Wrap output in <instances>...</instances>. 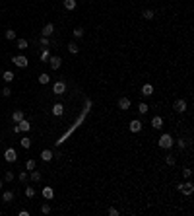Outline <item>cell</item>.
<instances>
[{"mask_svg": "<svg viewBox=\"0 0 194 216\" xmlns=\"http://www.w3.org/2000/svg\"><path fill=\"white\" fill-rule=\"evenodd\" d=\"M35 165H37V162H35V160H27L25 162V169L31 171V169H35Z\"/></svg>", "mask_w": 194, "mask_h": 216, "instance_id": "cell-31", "label": "cell"}, {"mask_svg": "<svg viewBox=\"0 0 194 216\" xmlns=\"http://www.w3.org/2000/svg\"><path fill=\"white\" fill-rule=\"evenodd\" d=\"M109 214L111 216H119V210H117V208H109Z\"/></svg>", "mask_w": 194, "mask_h": 216, "instance_id": "cell-41", "label": "cell"}, {"mask_svg": "<svg viewBox=\"0 0 194 216\" xmlns=\"http://www.w3.org/2000/svg\"><path fill=\"white\" fill-rule=\"evenodd\" d=\"M10 93H12V90L8 88V86H6V88H2V96H4V97H10Z\"/></svg>", "mask_w": 194, "mask_h": 216, "instance_id": "cell-39", "label": "cell"}, {"mask_svg": "<svg viewBox=\"0 0 194 216\" xmlns=\"http://www.w3.org/2000/svg\"><path fill=\"white\" fill-rule=\"evenodd\" d=\"M35 193H37V191H35L33 187H25V197H27V199H33Z\"/></svg>", "mask_w": 194, "mask_h": 216, "instance_id": "cell-28", "label": "cell"}, {"mask_svg": "<svg viewBox=\"0 0 194 216\" xmlns=\"http://www.w3.org/2000/svg\"><path fill=\"white\" fill-rule=\"evenodd\" d=\"M4 37H6V39H8V41H12V39H16V31H14V29H8V31H6V33H4Z\"/></svg>", "mask_w": 194, "mask_h": 216, "instance_id": "cell-30", "label": "cell"}, {"mask_svg": "<svg viewBox=\"0 0 194 216\" xmlns=\"http://www.w3.org/2000/svg\"><path fill=\"white\" fill-rule=\"evenodd\" d=\"M78 51H80V47H78V45H76V43H74V41H72V43H68V53H72V55H76Z\"/></svg>", "mask_w": 194, "mask_h": 216, "instance_id": "cell-23", "label": "cell"}, {"mask_svg": "<svg viewBox=\"0 0 194 216\" xmlns=\"http://www.w3.org/2000/svg\"><path fill=\"white\" fill-rule=\"evenodd\" d=\"M76 6H78V2H76V0H64V8H66V10H76Z\"/></svg>", "mask_w": 194, "mask_h": 216, "instance_id": "cell-19", "label": "cell"}, {"mask_svg": "<svg viewBox=\"0 0 194 216\" xmlns=\"http://www.w3.org/2000/svg\"><path fill=\"white\" fill-rule=\"evenodd\" d=\"M152 127H153V128H157V131H159V128L163 127V117H159V115H155V117L152 119Z\"/></svg>", "mask_w": 194, "mask_h": 216, "instance_id": "cell-13", "label": "cell"}, {"mask_svg": "<svg viewBox=\"0 0 194 216\" xmlns=\"http://www.w3.org/2000/svg\"><path fill=\"white\" fill-rule=\"evenodd\" d=\"M53 31H54V25L53 24H47L45 27H43V37H51Z\"/></svg>", "mask_w": 194, "mask_h": 216, "instance_id": "cell-16", "label": "cell"}, {"mask_svg": "<svg viewBox=\"0 0 194 216\" xmlns=\"http://www.w3.org/2000/svg\"><path fill=\"white\" fill-rule=\"evenodd\" d=\"M142 121H138V119H132L130 121V127H128V128H130V133H140L142 131Z\"/></svg>", "mask_w": 194, "mask_h": 216, "instance_id": "cell-9", "label": "cell"}, {"mask_svg": "<svg viewBox=\"0 0 194 216\" xmlns=\"http://www.w3.org/2000/svg\"><path fill=\"white\" fill-rule=\"evenodd\" d=\"M119 107H120L123 111H128V109L132 107V101H130V97H120V99H119Z\"/></svg>", "mask_w": 194, "mask_h": 216, "instance_id": "cell-8", "label": "cell"}, {"mask_svg": "<svg viewBox=\"0 0 194 216\" xmlns=\"http://www.w3.org/2000/svg\"><path fill=\"white\" fill-rule=\"evenodd\" d=\"M19 144H21V148H25V150H27V148H29V146H31V140H29V138H27V136H24V138H21V140H19Z\"/></svg>", "mask_w": 194, "mask_h": 216, "instance_id": "cell-26", "label": "cell"}, {"mask_svg": "<svg viewBox=\"0 0 194 216\" xmlns=\"http://www.w3.org/2000/svg\"><path fill=\"white\" fill-rule=\"evenodd\" d=\"M16 47L19 49V51H24V49H27V39H18Z\"/></svg>", "mask_w": 194, "mask_h": 216, "instance_id": "cell-25", "label": "cell"}, {"mask_svg": "<svg viewBox=\"0 0 194 216\" xmlns=\"http://www.w3.org/2000/svg\"><path fill=\"white\" fill-rule=\"evenodd\" d=\"M12 179H14V173L12 171H6L4 173V181H12Z\"/></svg>", "mask_w": 194, "mask_h": 216, "instance_id": "cell-38", "label": "cell"}, {"mask_svg": "<svg viewBox=\"0 0 194 216\" xmlns=\"http://www.w3.org/2000/svg\"><path fill=\"white\" fill-rule=\"evenodd\" d=\"M49 56H51V53H49V49L45 47V49H43V53H41V62H47Z\"/></svg>", "mask_w": 194, "mask_h": 216, "instance_id": "cell-27", "label": "cell"}, {"mask_svg": "<svg viewBox=\"0 0 194 216\" xmlns=\"http://www.w3.org/2000/svg\"><path fill=\"white\" fill-rule=\"evenodd\" d=\"M19 181H27V171H21L19 173Z\"/></svg>", "mask_w": 194, "mask_h": 216, "instance_id": "cell-40", "label": "cell"}, {"mask_svg": "<svg viewBox=\"0 0 194 216\" xmlns=\"http://www.w3.org/2000/svg\"><path fill=\"white\" fill-rule=\"evenodd\" d=\"M142 18H144V20H153V18H155V12L148 8V10H144V12H142Z\"/></svg>", "mask_w": 194, "mask_h": 216, "instance_id": "cell-20", "label": "cell"}, {"mask_svg": "<svg viewBox=\"0 0 194 216\" xmlns=\"http://www.w3.org/2000/svg\"><path fill=\"white\" fill-rule=\"evenodd\" d=\"M4 160H6V162H16V160H18L16 150H14V148H8V150L4 152Z\"/></svg>", "mask_w": 194, "mask_h": 216, "instance_id": "cell-7", "label": "cell"}, {"mask_svg": "<svg viewBox=\"0 0 194 216\" xmlns=\"http://www.w3.org/2000/svg\"><path fill=\"white\" fill-rule=\"evenodd\" d=\"M157 144H159V148L163 150H169V148H173V144H175V138L171 136L169 133H163L159 136V140H157Z\"/></svg>", "mask_w": 194, "mask_h": 216, "instance_id": "cell-1", "label": "cell"}, {"mask_svg": "<svg viewBox=\"0 0 194 216\" xmlns=\"http://www.w3.org/2000/svg\"><path fill=\"white\" fill-rule=\"evenodd\" d=\"M37 80H39V84H43V86H45V84H49V82H51V76L43 72V74H41V76L37 78Z\"/></svg>", "mask_w": 194, "mask_h": 216, "instance_id": "cell-22", "label": "cell"}, {"mask_svg": "<svg viewBox=\"0 0 194 216\" xmlns=\"http://www.w3.org/2000/svg\"><path fill=\"white\" fill-rule=\"evenodd\" d=\"M152 93H153V86H152V84H144V86H142V96H144V97H149Z\"/></svg>", "mask_w": 194, "mask_h": 216, "instance_id": "cell-11", "label": "cell"}, {"mask_svg": "<svg viewBox=\"0 0 194 216\" xmlns=\"http://www.w3.org/2000/svg\"><path fill=\"white\" fill-rule=\"evenodd\" d=\"M165 162H167V165H175V164H177L175 156H167V158H165Z\"/></svg>", "mask_w": 194, "mask_h": 216, "instance_id": "cell-35", "label": "cell"}, {"mask_svg": "<svg viewBox=\"0 0 194 216\" xmlns=\"http://www.w3.org/2000/svg\"><path fill=\"white\" fill-rule=\"evenodd\" d=\"M186 144H188V142H186L184 138H179V140H177V146L181 148V150H184V148H186Z\"/></svg>", "mask_w": 194, "mask_h": 216, "instance_id": "cell-32", "label": "cell"}, {"mask_svg": "<svg viewBox=\"0 0 194 216\" xmlns=\"http://www.w3.org/2000/svg\"><path fill=\"white\" fill-rule=\"evenodd\" d=\"M14 78H16V76H14V72H10V70H4V74H2V80H4V82H12Z\"/></svg>", "mask_w": 194, "mask_h": 216, "instance_id": "cell-21", "label": "cell"}, {"mask_svg": "<svg viewBox=\"0 0 194 216\" xmlns=\"http://www.w3.org/2000/svg\"><path fill=\"white\" fill-rule=\"evenodd\" d=\"M53 115H56V117L64 115V105H62V103H54V105H53Z\"/></svg>", "mask_w": 194, "mask_h": 216, "instance_id": "cell-14", "label": "cell"}, {"mask_svg": "<svg viewBox=\"0 0 194 216\" xmlns=\"http://www.w3.org/2000/svg\"><path fill=\"white\" fill-rule=\"evenodd\" d=\"M2 183H4V181H2V179H0V191H2Z\"/></svg>", "mask_w": 194, "mask_h": 216, "instance_id": "cell-42", "label": "cell"}, {"mask_svg": "<svg viewBox=\"0 0 194 216\" xmlns=\"http://www.w3.org/2000/svg\"><path fill=\"white\" fill-rule=\"evenodd\" d=\"M41 45H43V47H49V45H51V39H49V37H43V35H41Z\"/></svg>", "mask_w": 194, "mask_h": 216, "instance_id": "cell-37", "label": "cell"}, {"mask_svg": "<svg viewBox=\"0 0 194 216\" xmlns=\"http://www.w3.org/2000/svg\"><path fill=\"white\" fill-rule=\"evenodd\" d=\"M41 212H43V214H49V212H51V205H47V203L41 205Z\"/></svg>", "mask_w": 194, "mask_h": 216, "instance_id": "cell-34", "label": "cell"}, {"mask_svg": "<svg viewBox=\"0 0 194 216\" xmlns=\"http://www.w3.org/2000/svg\"><path fill=\"white\" fill-rule=\"evenodd\" d=\"M21 119H25V117H24V111H21V109H16V111L12 113V121H14V123H19Z\"/></svg>", "mask_w": 194, "mask_h": 216, "instance_id": "cell-15", "label": "cell"}, {"mask_svg": "<svg viewBox=\"0 0 194 216\" xmlns=\"http://www.w3.org/2000/svg\"><path fill=\"white\" fill-rule=\"evenodd\" d=\"M18 127H19V133H29L31 131V125H29V121H27V119H21L18 123Z\"/></svg>", "mask_w": 194, "mask_h": 216, "instance_id": "cell-10", "label": "cell"}, {"mask_svg": "<svg viewBox=\"0 0 194 216\" xmlns=\"http://www.w3.org/2000/svg\"><path fill=\"white\" fill-rule=\"evenodd\" d=\"M49 66H51L53 70H58L60 66H62V59H60V56H49Z\"/></svg>", "mask_w": 194, "mask_h": 216, "instance_id": "cell-5", "label": "cell"}, {"mask_svg": "<svg viewBox=\"0 0 194 216\" xmlns=\"http://www.w3.org/2000/svg\"><path fill=\"white\" fill-rule=\"evenodd\" d=\"M31 181H33V183H39V181H41V173H39V171H33V169H31Z\"/></svg>", "mask_w": 194, "mask_h": 216, "instance_id": "cell-29", "label": "cell"}, {"mask_svg": "<svg viewBox=\"0 0 194 216\" xmlns=\"http://www.w3.org/2000/svg\"><path fill=\"white\" fill-rule=\"evenodd\" d=\"M41 160L43 162H51L53 160V152H51V150H43V152H41Z\"/></svg>", "mask_w": 194, "mask_h": 216, "instance_id": "cell-17", "label": "cell"}, {"mask_svg": "<svg viewBox=\"0 0 194 216\" xmlns=\"http://www.w3.org/2000/svg\"><path fill=\"white\" fill-rule=\"evenodd\" d=\"M64 92H66V82L58 80V82L53 84V93L54 96H64Z\"/></svg>", "mask_w": 194, "mask_h": 216, "instance_id": "cell-3", "label": "cell"}, {"mask_svg": "<svg viewBox=\"0 0 194 216\" xmlns=\"http://www.w3.org/2000/svg\"><path fill=\"white\" fill-rule=\"evenodd\" d=\"M74 37H78V39L84 37V29H82V27H76V29H74Z\"/></svg>", "mask_w": 194, "mask_h": 216, "instance_id": "cell-33", "label": "cell"}, {"mask_svg": "<svg viewBox=\"0 0 194 216\" xmlns=\"http://www.w3.org/2000/svg\"><path fill=\"white\" fill-rule=\"evenodd\" d=\"M179 191H181L183 195H192V193H194V185H192V181H184V183H181V185H179Z\"/></svg>", "mask_w": 194, "mask_h": 216, "instance_id": "cell-4", "label": "cell"}, {"mask_svg": "<svg viewBox=\"0 0 194 216\" xmlns=\"http://www.w3.org/2000/svg\"><path fill=\"white\" fill-rule=\"evenodd\" d=\"M148 109H149L148 103H144V101H142V103H138V113H140V115H146V113H148Z\"/></svg>", "mask_w": 194, "mask_h": 216, "instance_id": "cell-24", "label": "cell"}, {"mask_svg": "<svg viewBox=\"0 0 194 216\" xmlns=\"http://www.w3.org/2000/svg\"><path fill=\"white\" fill-rule=\"evenodd\" d=\"M173 109H175L177 113H184V111H186V101H184V99H181V97H179V99H175Z\"/></svg>", "mask_w": 194, "mask_h": 216, "instance_id": "cell-6", "label": "cell"}, {"mask_svg": "<svg viewBox=\"0 0 194 216\" xmlns=\"http://www.w3.org/2000/svg\"><path fill=\"white\" fill-rule=\"evenodd\" d=\"M2 200L4 203H12L14 200V191H4L2 193Z\"/></svg>", "mask_w": 194, "mask_h": 216, "instance_id": "cell-18", "label": "cell"}, {"mask_svg": "<svg viewBox=\"0 0 194 216\" xmlns=\"http://www.w3.org/2000/svg\"><path fill=\"white\" fill-rule=\"evenodd\" d=\"M12 62L16 64L18 68H25L27 64H29V61H27V56H24V55H16V56H12Z\"/></svg>", "mask_w": 194, "mask_h": 216, "instance_id": "cell-2", "label": "cell"}, {"mask_svg": "<svg viewBox=\"0 0 194 216\" xmlns=\"http://www.w3.org/2000/svg\"><path fill=\"white\" fill-rule=\"evenodd\" d=\"M43 197H45L47 200H53V199H54V191H53V187H43Z\"/></svg>", "mask_w": 194, "mask_h": 216, "instance_id": "cell-12", "label": "cell"}, {"mask_svg": "<svg viewBox=\"0 0 194 216\" xmlns=\"http://www.w3.org/2000/svg\"><path fill=\"white\" fill-rule=\"evenodd\" d=\"M183 175H184L186 179H190V177H192V169H190V168H184V169H183Z\"/></svg>", "mask_w": 194, "mask_h": 216, "instance_id": "cell-36", "label": "cell"}]
</instances>
